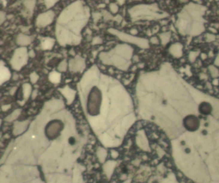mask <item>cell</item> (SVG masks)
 Returning a JSON list of instances; mask_svg holds the SVG:
<instances>
[{
    "instance_id": "1",
    "label": "cell",
    "mask_w": 219,
    "mask_h": 183,
    "mask_svg": "<svg viewBox=\"0 0 219 183\" xmlns=\"http://www.w3.org/2000/svg\"><path fill=\"white\" fill-rule=\"evenodd\" d=\"M183 125L187 131L194 132L200 127V120L195 115H188L183 120Z\"/></svg>"
},
{
    "instance_id": "2",
    "label": "cell",
    "mask_w": 219,
    "mask_h": 183,
    "mask_svg": "<svg viewBox=\"0 0 219 183\" xmlns=\"http://www.w3.org/2000/svg\"><path fill=\"white\" fill-rule=\"evenodd\" d=\"M212 111H213L212 105H211V104L209 103V102H203L202 103H200V104L199 106V113L205 116L209 115L212 113Z\"/></svg>"
}]
</instances>
